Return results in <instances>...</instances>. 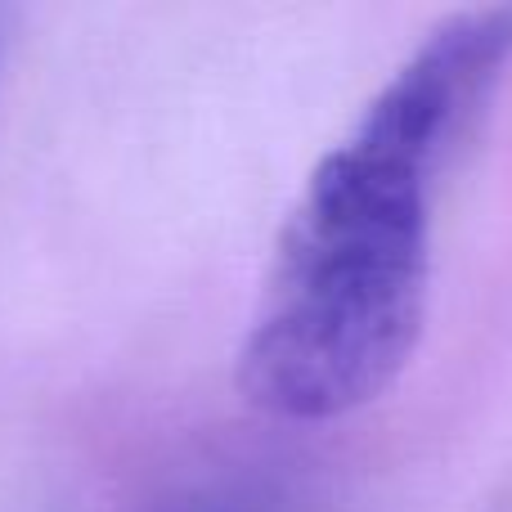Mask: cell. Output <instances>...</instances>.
Wrapping results in <instances>:
<instances>
[{
    "instance_id": "obj_2",
    "label": "cell",
    "mask_w": 512,
    "mask_h": 512,
    "mask_svg": "<svg viewBox=\"0 0 512 512\" xmlns=\"http://www.w3.org/2000/svg\"><path fill=\"white\" fill-rule=\"evenodd\" d=\"M149 512H297V504L261 472H216L167 490Z\"/></svg>"
},
{
    "instance_id": "obj_1",
    "label": "cell",
    "mask_w": 512,
    "mask_h": 512,
    "mask_svg": "<svg viewBox=\"0 0 512 512\" xmlns=\"http://www.w3.org/2000/svg\"><path fill=\"white\" fill-rule=\"evenodd\" d=\"M512 63V9L454 14L315 162L265 270L234 382L274 423H337L409 369L432 297V194Z\"/></svg>"
},
{
    "instance_id": "obj_3",
    "label": "cell",
    "mask_w": 512,
    "mask_h": 512,
    "mask_svg": "<svg viewBox=\"0 0 512 512\" xmlns=\"http://www.w3.org/2000/svg\"><path fill=\"white\" fill-rule=\"evenodd\" d=\"M5 41H9V14L0 9V59H5Z\"/></svg>"
}]
</instances>
